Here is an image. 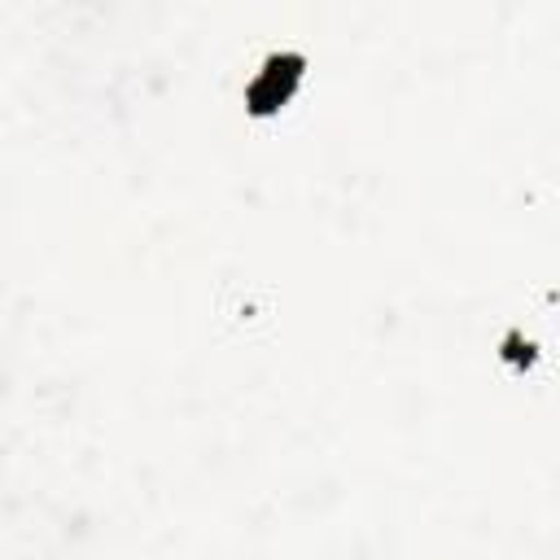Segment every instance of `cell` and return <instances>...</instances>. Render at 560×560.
I'll return each instance as SVG.
<instances>
[{
    "mask_svg": "<svg viewBox=\"0 0 560 560\" xmlns=\"http://www.w3.org/2000/svg\"><path fill=\"white\" fill-rule=\"evenodd\" d=\"M302 83H306V57L298 48L267 52L258 74L245 83V114L249 118H276L298 96Z\"/></svg>",
    "mask_w": 560,
    "mask_h": 560,
    "instance_id": "obj_1",
    "label": "cell"
},
{
    "mask_svg": "<svg viewBox=\"0 0 560 560\" xmlns=\"http://www.w3.org/2000/svg\"><path fill=\"white\" fill-rule=\"evenodd\" d=\"M499 359H503V368H508V372L525 376V372H534V368H538V341H534L529 332H521V328H508V332H503V341H499Z\"/></svg>",
    "mask_w": 560,
    "mask_h": 560,
    "instance_id": "obj_2",
    "label": "cell"
}]
</instances>
